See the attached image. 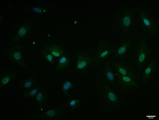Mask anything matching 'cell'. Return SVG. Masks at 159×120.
<instances>
[{
	"instance_id": "1",
	"label": "cell",
	"mask_w": 159,
	"mask_h": 120,
	"mask_svg": "<svg viewBox=\"0 0 159 120\" xmlns=\"http://www.w3.org/2000/svg\"><path fill=\"white\" fill-rule=\"evenodd\" d=\"M150 55V49L147 40L141 38L136 46L134 56L135 69H143L147 64Z\"/></svg>"
},
{
	"instance_id": "2",
	"label": "cell",
	"mask_w": 159,
	"mask_h": 120,
	"mask_svg": "<svg viewBox=\"0 0 159 120\" xmlns=\"http://www.w3.org/2000/svg\"><path fill=\"white\" fill-rule=\"evenodd\" d=\"M138 16L141 27L143 31L150 35H157L158 32V25L152 16L146 10L139 9Z\"/></svg>"
},
{
	"instance_id": "3",
	"label": "cell",
	"mask_w": 159,
	"mask_h": 120,
	"mask_svg": "<svg viewBox=\"0 0 159 120\" xmlns=\"http://www.w3.org/2000/svg\"><path fill=\"white\" fill-rule=\"evenodd\" d=\"M114 51L115 47L107 44L102 39H101L95 55L92 57V63L95 65H100Z\"/></svg>"
},
{
	"instance_id": "4",
	"label": "cell",
	"mask_w": 159,
	"mask_h": 120,
	"mask_svg": "<svg viewBox=\"0 0 159 120\" xmlns=\"http://www.w3.org/2000/svg\"><path fill=\"white\" fill-rule=\"evenodd\" d=\"M134 17V13L130 8L128 7L124 8L118 21L119 30L123 33L128 32L133 24Z\"/></svg>"
},
{
	"instance_id": "5",
	"label": "cell",
	"mask_w": 159,
	"mask_h": 120,
	"mask_svg": "<svg viewBox=\"0 0 159 120\" xmlns=\"http://www.w3.org/2000/svg\"><path fill=\"white\" fill-rule=\"evenodd\" d=\"M112 67H113L116 71L117 73L124 76H129L136 80H140V77L139 74L134 70L129 65L120 61H112L110 63Z\"/></svg>"
},
{
	"instance_id": "6",
	"label": "cell",
	"mask_w": 159,
	"mask_h": 120,
	"mask_svg": "<svg viewBox=\"0 0 159 120\" xmlns=\"http://www.w3.org/2000/svg\"><path fill=\"white\" fill-rule=\"evenodd\" d=\"M6 55L7 57L14 63L20 66L26 68L27 66L25 60L21 52V49L18 46L8 49L6 52Z\"/></svg>"
},
{
	"instance_id": "7",
	"label": "cell",
	"mask_w": 159,
	"mask_h": 120,
	"mask_svg": "<svg viewBox=\"0 0 159 120\" xmlns=\"http://www.w3.org/2000/svg\"><path fill=\"white\" fill-rule=\"evenodd\" d=\"M102 95L105 102L111 107H117L119 105L118 97L107 83L103 84Z\"/></svg>"
},
{
	"instance_id": "8",
	"label": "cell",
	"mask_w": 159,
	"mask_h": 120,
	"mask_svg": "<svg viewBox=\"0 0 159 120\" xmlns=\"http://www.w3.org/2000/svg\"><path fill=\"white\" fill-rule=\"evenodd\" d=\"M77 62L75 69L77 71H82L88 68L92 63V57L87 53L77 52L76 54Z\"/></svg>"
},
{
	"instance_id": "9",
	"label": "cell",
	"mask_w": 159,
	"mask_h": 120,
	"mask_svg": "<svg viewBox=\"0 0 159 120\" xmlns=\"http://www.w3.org/2000/svg\"><path fill=\"white\" fill-rule=\"evenodd\" d=\"M116 80L118 85L123 89L137 88L139 86L138 80L129 76H124L117 73Z\"/></svg>"
},
{
	"instance_id": "10",
	"label": "cell",
	"mask_w": 159,
	"mask_h": 120,
	"mask_svg": "<svg viewBox=\"0 0 159 120\" xmlns=\"http://www.w3.org/2000/svg\"><path fill=\"white\" fill-rule=\"evenodd\" d=\"M132 43L131 39L123 40L114 52V58L115 59H120L126 56L129 50Z\"/></svg>"
},
{
	"instance_id": "11",
	"label": "cell",
	"mask_w": 159,
	"mask_h": 120,
	"mask_svg": "<svg viewBox=\"0 0 159 120\" xmlns=\"http://www.w3.org/2000/svg\"><path fill=\"white\" fill-rule=\"evenodd\" d=\"M157 60L156 58L152 59L149 65L144 70L142 75V82L148 83L152 81L156 72Z\"/></svg>"
},
{
	"instance_id": "12",
	"label": "cell",
	"mask_w": 159,
	"mask_h": 120,
	"mask_svg": "<svg viewBox=\"0 0 159 120\" xmlns=\"http://www.w3.org/2000/svg\"><path fill=\"white\" fill-rule=\"evenodd\" d=\"M102 73L108 84L111 86H115L116 77L109 62L106 61L104 64L102 68Z\"/></svg>"
},
{
	"instance_id": "13",
	"label": "cell",
	"mask_w": 159,
	"mask_h": 120,
	"mask_svg": "<svg viewBox=\"0 0 159 120\" xmlns=\"http://www.w3.org/2000/svg\"><path fill=\"white\" fill-rule=\"evenodd\" d=\"M46 50L56 58L61 57L66 55L65 50L57 44H50L46 47Z\"/></svg>"
},
{
	"instance_id": "14",
	"label": "cell",
	"mask_w": 159,
	"mask_h": 120,
	"mask_svg": "<svg viewBox=\"0 0 159 120\" xmlns=\"http://www.w3.org/2000/svg\"><path fill=\"white\" fill-rule=\"evenodd\" d=\"M31 29V26L30 23H25L20 26L15 35L14 40L15 41H18L20 39L24 38L30 32Z\"/></svg>"
},
{
	"instance_id": "15",
	"label": "cell",
	"mask_w": 159,
	"mask_h": 120,
	"mask_svg": "<svg viewBox=\"0 0 159 120\" xmlns=\"http://www.w3.org/2000/svg\"><path fill=\"white\" fill-rule=\"evenodd\" d=\"M70 65V57L65 55L59 58L56 68L57 70L64 71L69 68Z\"/></svg>"
},
{
	"instance_id": "16",
	"label": "cell",
	"mask_w": 159,
	"mask_h": 120,
	"mask_svg": "<svg viewBox=\"0 0 159 120\" xmlns=\"http://www.w3.org/2000/svg\"><path fill=\"white\" fill-rule=\"evenodd\" d=\"M15 77V74L12 73L7 74L2 77L0 82V88L2 89L4 86L9 83Z\"/></svg>"
},
{
	"instance_id": "17",
	"label": "cell",
	"mask_w": 159,
	"mask_h": 120,
	"mask_svg": "<svg viewBox=\"0 0 159 120\" xmlns=\"http://www.w3.org/2000/svg\"><path fill=\"white\" fill-rule=\"evenodd\" d=\"M72 87H73V84L72 82L70 81H66L62 85V91L65 95L68 96L69 94L72 89Z\"/></svg>"
},
{
	"instance_id": "18",
	"label": "cell",
	"mask_w": 159,
	"mask_h": 120,
	"mask_svg": "<svg viewBox=\"0 0 159 120\" xmlns=\"http://www.w3.org/2000/svg\"><path fill=\"white\" fill-rule=\"evenodd\" d=\"M42 53L43 57H44L46 60H47V61L49 62L50 63L52 64V65H54V64H55V62L53 56L51 55L49 52H48V51L46 50V49L43 50L42 51Z\"/></svg>"
},
{
	"instance_id": "19",
	"label": "cell",
	"mask_w": 159,
	"mask_h": 120,
	"mask_svg": "<svg viewBox=\"0 0 159 120\" xmlns=\"http://www.w3.org/2000/svg\"><path fill=\"white\" fill-rule=\"evenodd\" d=\"M36 96V100L37 103L39 104H41L45 99V93L43 91H39Z\"/></svg>"
},
{
	"instance_id": "20",
	"label": "cell",
	"mask_w": 159,
	"mask_h": 120,
	"mask_svg": "<svg viewBox=\"0 0 159 120\" xmlns=\"http://www.w3.org/2000/svg\"><path fill=\"white\" fill-rule=\"evenodd\" d=\"M39 91H40V88H39L33 89L26 93V96L27 97H35Z\"/></svg>"
},
{
	"instance_id": "21",
	"label": "cell",
	"mask_w": 159,
	"mask_h": 120,
	"mask_svg": "<svg viewBox=\"0 0 159 120\" xmlns=\"http://www.w3.org/2000/svg\"><path fill=\"white\" fill-rule=\"evenodd\" d=\"M81 101L78 99H73V100H71L69 103L70 106V108L72 109H75V108H77L78 106L80 105Z\"/></svg>"
},
{
	"instance_id": "22",
	"label": "cell",
	"mask_w": 159,
	"mask_h": 120,
	"mask_svg": "<svg viewBox=\"0 0 159 120\" xmlns=\"http://www.w3.org/2000/svg\"><path fill=\"white\" fill-rule=\"evenodd\" d=\"M58 111L56 110H50L45 112V115L47 117H51L53 118L57 116Z\"/></svg>"
},
{
	"instance_id": "23",
	"label": "cell",
	"mask_w": 159,
	"mask_h": 120,
	"mask_svg": "<svg viewBox=\"0 0 159 120\" xmlns=\"http://www.w3.org/2000/svg\"><path fill=\"white\" fill-rule=\"evenodd\" d=\"M33 84V81H32V80H31V79H28L25 80V81L23 82L22 86H23V88L28 89L31 88Z\"/></svg>"
},
{
	"instance_id": "24",
	"label": "cell",
	"mask_w": 159,
	"mask_h": 120,
	"mask_svg": "<svg viewBox=\"0 0 159 120\" xmlns=\"http://www.w3.org/2000/svg\"><path fill=\"white\" fill-rule=\"evenodd\" d=\"M45 9L40 7H36L33 8V11L37 13H42L43 12Z\"/></svg>"
}]
</instances>
